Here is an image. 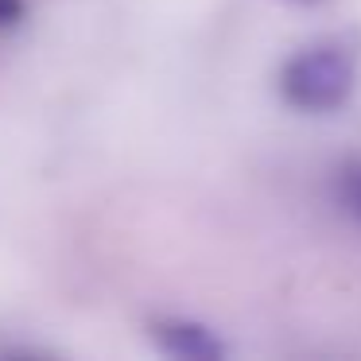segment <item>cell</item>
Returning <instances> with one entry per match:
<instances>
[{
    "label": "cell",
    "instance_id": "1",
    "mask_svg": "<svg viewBox=\"0 0 361 361\" xmlns=\"http://www.w3.org/2000/svg\"><path fill=\"white\" fill-rule=\"evenodd\" d=\"M357 86V51L342 39H319L288 59L280 94L299 113H334Z\"/></svg>",
    "mask_w": 361,
    "mask_h": 361
},
{
    "label": "cell",
    "instance_id": "2",
    "mask_svg": "<svg viewBox=\"0 0 361 361\" xmlns=\"http://www.w3.org/2000/svg\"><path fill=\"white\" fill-rule=\"evenodd\" d=\"M338 202L361 226V159H353L338 171Z\"/></svg>",
    "mask_w": 361,
    "mask_h": 361
},
{
    "label": "cell",
    "instance_id": "3",
    "mask_svg": "<svg viewBox=\"0 0 361 361\" xmlns=\"http://www.w3.org/2000/svg\"><path fill=\"white\" fill-rule=\"evenodd\" d=\"M20 20V0H0V27H8Z\"/></svg>",
    "mask_w": 361,
    "mask_h": 361
}]
</instances>
